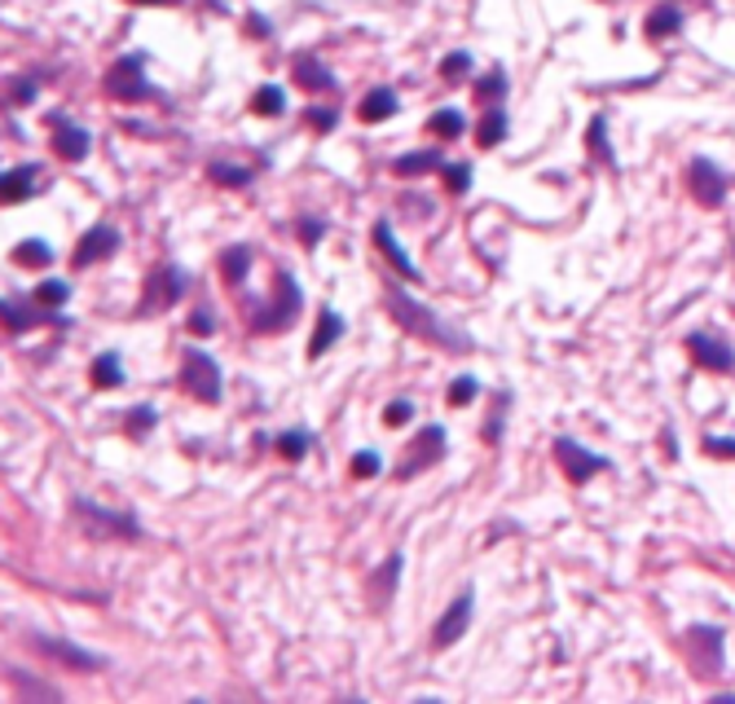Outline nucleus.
<instances>
[{
    "label": "nucleus",
    "instance_id": "obj_1",
    "mask_svg": "<svg viewBox=\"0 0 735 704\" xmlns=\"http://www.w3.org/2000/svg\"><path fill=\"white\" fill-rule=\"evenodd\" d=\"M383 300H387V309H392L396 327H405L409 335H418V340H427V344H445V349H462V344H467L458 331H449V327H445L432 309H423V305H418L414 296H405L396 282H387Z\"/></svg>",
    "mask_w": 735,
    "mask_h": 704
},
{
    "label": "nucleus",
    "instance_id": "obj_2",
    "mask_svg": "<svg viewBox=\"0 0 735 704\" xmlns=\"http://www.w3.org/2000/svg\"><path fill=\"white\" fill-rule=\"evenodd\" d=\"M181 383H185V392H190V396H199V401L216 405V401H221V365L212 361V352H203V349L185 352Z\"/></svg>",
    "mask_w": 735,
    "mask_h": 704
},
{
    "label": "nucleus",
    "instance_id": "obj_3",
    "mask_svg": "<svg viewBox=\"0 0 735 704\" xmlns=\"http://www.w3.org/2000/svg\"><path fill=\"white\" fill-rule=\"evenodd\" d=\"M274 291H278V300L260 309V318L252 322L256 331H287V327L300 318V287L291 282V274H278Z\"/></svg>",
    "mask_w": 735,
    "mask_h": 704
},
{
    "label": "nucleus",
    "instance_id": "obj_4",
    "mask_svg": "<svg viewBox=\"0 0 735 704\" xmlns=\"http://www.w3.org/2000/svg\"><path fill=\"white\" fill-rule=\"evenodd\" d=\"M106 88H110V97H124V102H141V97H159V88L146 79V71H141V57L132 53V57H119L115 66H110V75H106Z\"/></svg>",
    "mask_w": 735,
    "mask_h": 704
},
{
    "label": "nucleus",
    "instance_id": "obj_5",
    "mask_svg": "<svg viewBox=\"0 0 735 704\" xmlns=\"http://www.w3.org/2000/svg\"><path fill=\"white\" fill-rule=\"evenodd\" d=\"M683 652L692 657L696 674H705V679H710V674H718V670H723V630H710V626L688 630Z\"/></svg>",
    "mask_w": 735,
    "mask_h": 704
},
{
    "label": "nucleus",
    "instance_id": "obj_6",
    "mask_svg": "<svg viewBox=\"0 0 735 704\" xmlns=\"http://www.w3.org/2000/svg\"><path fill=\"white\" fill-rule=\"evenodd\" d=\"M185 287H190L185 269H177V265L155 269V274H150V282H146V300H141V309H137V313H150V309H168V305H177V300L185 296Z\"/></svg>",
    "mask_w": 735,
    "mask_h": 704
},
{
    "label": "nucleus",
    "instance_id": "obj_7",
    "mask_svg": "<svg viewBox=\"0 0 735 704\" xmlns=\"http://www.w3.org/2000/svg\"><path fill=\"white\" fill-rule=\"evenodd\" d=\"M688 190H692V199H696L701 207H723V199H727V177H723L710 159H692V168H688Z\"/></svg>",
    "mask_w": 735,
    "mask_h": 704
},
{
    "label": "nucleus",
    "instance_id": "obj_8",
    "mask_svg": "<svg viewBox=\"0 0 735 704\" xmlns=\"http://www.w3.org/2000/svg\"><path fill=\"white\" fill-rule=\"evenodd\" d=\"M440 454H445V427H423V431L414 436V445H409V458L396 467V480H409V476L427 471Z\"/></svg>",
    "mask_w": 735,
    "mask_h": 704
},
{
    "label": "nucleus",
    "instance_id": "obj_9",
    "mask_svg": "<svg viewBox=\"0 0 735 704\" xmlns=\"http://www.w3.org/2000/svg\"><path fill=\"white\" fill-rule=\"evenodd\" d=\"M555 454H560V462H564V471H568V480H573V484H586L590 476L608 471V458H599V454L582 449V445H577V440H568V436H560V440H555Z\"/></svg>",
    "mask_w": 735,
    "mask_h": 704
},
{
    "label": "nucleus",
    "instance_id": "obj_10",
    "mask_svg": "<svg viewBox=\"0 0 735 704\" xmlns=\"http://www.w3.org/2000/svg\"><path fill=\"white\" fill-rule=\"evenodd\" d=\"M471 608H476V595H471V590H462V595L445 608V617L436 621L432 643H436V648H454V643L467 634V626H471Z\"/></svg>",
    "mask_w": 735,
    "mask_h": 704
},
{
    "label": "nucleus",
    "instance_id": "obj_11",
    "mask_svg": "<svg viewBox=\"0 0 735 704\" xmlns=\"http://www.w3.org/2000/svg\"><path fill=\"white\" fill-rule=\"evenodd\" d=\"M49 128H53V150H57L66 163H79V159H88V150H93V137H88V128L71 124L66 115H49Z\"/></svg>",
    "mask_w": 735,
    "mask_h": 704
},
{
    "label": "nucleus",
    "instance_id": "obj_12",
    "mask_svg": "<svg viewBox=\"0 0 735 704\" xmlns=\"http://www.w3.org/2000/svg\"><path fill=\"white\" fill-rule=\"evenodd\" d=\"M115 247H119V230H115V225H93V230L79 238V247H75V265H79V269H84V265H97V260L115 256Z\"/></svg>",
    "mask_w": 735,
    "mask_h": 704
},
{
    "label": "nucleus",
    "instance_id": "obj_13",
    "mask_svg": "<svg viewBox=\"0 0 735 704\" xmlns=\"http://www.w3.org/2000/svg\"><path fill=\"white\" fill-rule=\"evenodd\" d=\"M35 648H40L44 657L62 661V665H66V670H75V674H88V670H97V665H102V657H93V652H84V648L66 643V639H35Z\"/></svg>",
    "mask_w": 735,
    "mask_h": 704
},
{
    "label": "nucleus",
    "instance_id": "obj_14",
    "mask_svg": "<svg viewBox=\"0 0 735 704\" xmlns=\"http://www.w3.org/2000/svg\"><path fill=\"white\" fill-rule=\"evenodd\" d=\"M688 352H692L701 365H710V370H735L732 344H727V340H714V335H705V331L688 335Z\"/></svg>",
    "mask_w": 735,
    "mask_h": 704
},
{
    "label": "nucleus",
    "instance_id": "obj_15",
    "mask_svg": "<svg viewBox=\"0 0 735 704\" xmlns=\"http://www.w3.org/2000/svg\"><path fill=\"white\" fill-rule=\"evenodd\" d=\"M374 243H379V252H383V256H387V260H392V269H396V274H405V278H409V282H414V278H418V269H414V265H409V256H405V247H401V243H396V238H392V225H387V221H379V225H374Z\"/></svg>",
    "mask_w": 735,
    "mask_h": 704
},
{
    "label": "nucleus",
    "instance_id": "obj_16",
    "mask_svg": "<svg viewBox=\"0 0 735 704\" xmlns=\"http://www.w3.org/2000/svg\"><path fill=\"white\" fill-rule=\"evenodd\" d=\"M35 163H26V168H9L4 172V185H0V199L13 207V203H22V199H31V190H35Z\"/></svg>",
    "mask_w": 735,
    "mask_h": 704
},
{
    "label": "nucleus",
    "instance_id": "obj_17",
    "mask_svg": "<svg viewBox=\"0 0 735 704\" xmlns=\"http://www.w3.org/2000/svg\"><path fill=\"white\" fill-rule=\"evenodd\" d=\"M340 335H344V318L327 305V309L318 313V331H313V340H309V356H322V352L331 349Z\"/></svg>",
    "mask_w": 735,
    "mask_h": 704
},
{
    "label": "nucleus",
    "instance_id": "obj_18",
    "mask_svg": "<svg viewBox=\"0 0 735 704\" xmlns=\"http://www.w3.org/2000/svg\"><path fill=\"white\" fill-rule=\"evenodd\" d=\"M358 115H362L366 124L392 119V115H396V93H392V88H370L366 97H362V106H358Z\"/></svg>",
    "mask_w": 735,
    "mask_h": 704
},
{
    "label": "nucleus",
    "instance_id": "obj_19",
    "mask_svg": "<svg viewBox=\"0 0 735 704\" xmlns=\"http://www.w3.org/2000/svg\"><path fill=\"white\" fill-rule=\"evenodd\" d=\"M296 84L309 93H327V88H335V75L313 57H296Z\"/></svg>",
    "mask_w": 735,
    "mask_h": 704
},
{
    "label": "nucleus",
    "instance_id": "obj_20",
    "mask_svg": "<svg viewBox=\"0 0 735 704\" xmlns=\"http://www.w3.org/2000/svg\"><path fill=\"white\" fill-rule=\"evenodd\" d=\"M679 26H683V9H679V4H661V9H652L648 22H643V31H648L652 40H665V35H674Z\"/></svg>",
    "mask_w": 735,
    "mask_h": 704
},
{
    "label": "nucleus",
    "instance_id": "obj_21",
    "mask_svg": "<svg viewBox=\"0 0 735 704\" xmlns=\"http://www.w3.org/2000/svg\"><path fill=\"white\" fill-rule=\"evenodd\" d=\"M13 260H18L22 269H44V265H53V247L40 243V238H22V243L13 247Z\"/></svg>",
    "mask_w": 735,
    "mask_h": 704
},
{
    "label": "nucleus",
    "instance_id": "obj_22",
    "mask_svg": "<svg viewBox=\"0 0 735 704\" xmlns=\"http://www.w3.org/2000/svg\"><path fill=\"white\" fill-rule=\"evenodd\" d=\"M432 168H445V163H440V150H418V154H401V159L392 163V172H396V177H418V172H432Z\"/></svg>",
    "mask_w": 735,
    "mask_h": 704
},
{
    "label": "nucleus",
    "instance_id": "obj_23",
    "mask_svg": "<svg viewBox=\"0 0 735 704\" xmlns=\"http://www.w3.org/2000/svg\"><path fill=\"white\" fill-rule=\"evenodd\" d=\"M247 269H252V247H230V252L221 256V274H225V282L243 287V282H247Z\"/></svg>",
    "mask_w": 735,
    "mask_h": 704
},
{
    "label": "nucleus",
    "instance_id": "obj_24",
    "mask_svg": "<svg viewBox=\"0 0 735 704\" xmlns=\"http://www.w3.org/2000/svg\"><path fill=\"white\" fill-rule=\"evenodd\" d=\"M502 137H507V110H502V106H489L484 119H480V128H476V141H480V146H498Z\"/></svg>",
    "mask_w": 735,
    "mask_h": 704
},
{
    "label": "nucleus",
    "instance_id": "obj_25",
    "mask_svg": "<svg viewBox=\"0 0 735 704\" xmlns=\"http://www.w3.org/2000/svg\"><path fill=\"white\" fill-rule=\"evenodd\" d=\"M427 128L436 132V137H445V141H454V137H462V128H467V119L454 110V106H440L432 119H427Z\"/></svg>",
    "mask_w": 735,
    "mask_h": 704
},
{
    "label": "nucleus",
    "instance_id": "obj_26",
    "mask_svg": "<svg viewBox=\"0 0 735 704\" xmlns=\"http://www.w3.org/2000/svg\"><path fill=\"white\" fill-rule=\"evenodd\" d=\"M252 110H256V115H283V110H287V93H283L278 84H265V88H256Z\"/></svg>",
    "mask_w": 735,
    "mask_h": 704
},
{
    "label": "nucleus",
    "instance_id": "obj_27",
    "mask_svg": "<svg viewBox=\"0 0 735 704\" xmlns=\"http://www.w3.org/2000/svg\"><path fill=\"white\" fill-rule=\"evenodd\" d=\"M93 383H97V387H119V383H124V370H119V356H115V352H102V356L93 361Z\"/></svg>",
    "mask_w": 735,
    "mask_h": 704
},
{
    "label": "nucleus",
    "instance_id": "obj_28",
    "mask_svg": "<svg viewBox=\"0 0 735 704\" xmlns=\"http://www.w3.org/2000/svg\"><path fill=\"white\" fill-rule=\"evenodd\" d=\"M309 445H313V436H309V431H300V427H291V431H283V436H278V454H283L287 462H300V458L309 454Z\"/></svg>",
    "mask_w": 735,
    "mask_h": 704
},
{
    "label": "nucleus",
    "instance_id": "obj_29",
    "mask_svg": "<svg viewBox=\"0 0 735 704\" xmlns=\"http://www.w3.org/2000/svg\"><path fill=\"white\" fill-rule=\"evenodd\" d=\"M401 568H405V559L401 555H392L383 568H379V577H374V599L379 604H387L392 599V590H396V577H401Z\"/></svg>",
    "mask_w": 735,
    "mask_h": 704
},
{
    "label": "nucleus",
    "instance_id": "obj_30",
    "mask_svg": "<svg viewBox=\"0 0 735 704\" xmlns=\"http://www.w3.org/2000/svg\"><path fill=\"white\" fill-rule=\"evenodd\" d=\"M476 97H484L489 106H498V102L507 97V71H502V66H493V71L476 84Z\"/></svg>",
    "mask_w": 735,
    "mask_h": 704
},
{
    "label": "nucleus",
    "instance_id": "obj_31",
    "mask_svg": "<svg viewBox=\"0 0 735 704\" xmlns=\"http://www.w3.org/2000/svg\"><path fill=\"white\" fill-rule=\"evenodd\" d=\"M590 154H595V159H604L608 168H617V154L608 150V124H604V115H595V119H590Z\"/></svg>",
    "mask_w": 735,
    "mask_h": 704
},
{
    "label": "nucleus",
    "instance_id": "obj_32",
    "mask_svg": "<svg viewBox=\"0 0 735 704\" xmlns=\"http://www.w3.org/2000/svg\"><path fill=\"white\" fill-rule=\"evenodd\" d=\"M207 177H212L216 185H234V190L252 185V172H247V168H234V163H207Z\"/></svg>",
    "mask_w": 735,
    "mask_h": 704
},
{
    "label": "nucleus",
    "instance_id": "obj_33",
    "mask_svg": "<svg viewBox=\"0 0 735 704\" xmlns=\"http://www.w3.org/2000/svg\"><path fill=\"white\" fill-rule=\"evenodd\" d=\"M440 172H445L449 194H467V190H471V168H467V163H449V168H440Z\"/></svg>",
    "mask_w": 735,
    "mask_h": 704
},
{
    "label": "nucleus",
    "instance_id": "obj_34",
    "mask_svg": "<svg viewBox=\"0 0 735 704\" xmlns=\"http://www.w3.org/2000/svg\"><path fill=\"white\" fill-rule=\"evenodd\" d=\"M409 418H414V401H405V396L387 401V409H383V423H387V427H405Z\"/></svg>",
    "mask_w": 735,
    "mask_h": 704
},
{
    "label": "nucleus",
    "instance_id": "obj_35",
    "mask_svg": "<svg viewBox=\"0 0 735 704\" xmlns=\"http://www.w3.org/2000/svg\"><path fill=\"white\" fill-rule=\"evenodd\" d=\"M66 296H71V287L57 282V278H53V282H40V291H35L40 305H66Z\"/></svg>",
    "mask_w": 735,
    "mask_h": 704
},
{
    "label": "nucleus",
    "instance_id": "obj_36",
    "mask_svg": "<svg viewBox=\"0 0 735 704\" xmlns=\"http://www.w3.org/2000/svg\"><path fill=\"white\" fill-rule=\"evenodd\" d=\"M476 392H480V383H476L471 374H458V378H454V387H449V401H454V405H467Z\"/></svg>",
    "mask_w": 735,
    "mask_h": 704
},
{
    "label": "nucleus",
    "instance_id": "obj_37",
    "mask_svg": "<svg viewBox=\"0 0 735 704\" xmlns=\"http://www.w3.org/2000/svg\"><path fill=\"white\" fill-rule=\"evenodd\" d=\"M379 467H383V462H379V454H374V449H362V454H353V476H358V480H366V476H379Z\"/></svg>",
    "mask_w": 735,
    "mask_h": 704
},
{
    "label": "nucleus",
    "instance_id": "obj_38",
    "mask_svg": "<svg viewBox=\"0 0 735 704\" xmlns=\"http://www.w3.org/2000/svg\"><path fill=\"white\" fill-rule=\"evenodd\" d=\"M124 423H128V431H132V436H146V431H150V423H155V409H150V405H137Z\"/></svg>",
    "mask_w": 735,
    "mask_h": 704
},
{
    "label": "nucleus",
    "instance_id": "obj_39",
    "mask_svg": "<svg viewBox=\"0 0 735 704\" xmlns=\"http://www.w3.org/2000/svg\"><path fill=\"white\" fill-rule=\"evenodd\" d=\"M467 66H471V53H462V49H458V53H449V57L440 62V71H445L449 79H458V75L467 71Z\"/></svg>",
    "mask_w": 735,
    "mask_h": 704
},
{
    "label": "nucleus",
    "instance_id": "obj_40",
    "mask_svg": "<svg viewBox=\"0 0 735 704\" xmlns=\"http://www.w3.org/2000/svg\"><path fill=\"white\" fill-rule=\"evenodd\" d=\"M300 234H305V243H318V238L327 234V225H322V221H313V216H305V221H300Z\"/></svg>",
    "mask_w": 735,
    "mask_h": 704
},
{
    "label": "nucleus",
    "instance_id": "obj_41",
    "mask_svg": "<svg viewBox=\"0 0 735 704\" xmlns=\"http://www.w3.org/2000/svg\"><path fill=\"white\" fill-rule=\"evenodd\" d=\"M502 405H507V396H498V409L489 414V427H484V436H489V440H498V436H502Z\"/></svg>",
    "mask_w": 735,
    "mask_h": 704
},
{
    "label": "nucleus",
    "instance_id": "obj_42",
    "mask_svg": "<svg viewBox=\"0 0 735 704\" xmlns=\"http://www.w3.org/2000/svg\"><path fill=\"white\" fill-rule=\"evenodd\" d=\"M705 454H732L735 458V440H727V436H705Z\"/></svg>",
    "mask_w": 735,
    "mask_h": 704
},
{
    "label": "nucleus",
    "instance_id": "obj_43",
    "mask_svg": "<svg viewBox=\"0 0 735 704\" xmlns=\"http://www.w3.org/2000/svg\"><path fill=\"white\" fill-rule=\"evenodd\" d=\"M190 331H199V335H212V313H207V309H199V313L190 318Z\"/></svg>",
    "mask_w": 735,
    "mask_h": 704
},
{
    "label": "nucleus",
    "instance_id": "obj_44",
    "mask_svg": "<svg viewBox=\"0 0 735 704\" xmlns=\"http://www.w3.org/2000/svg\"><path fill=\"white\" fill-rule=\"evenodd\" d=\"M309 119H313V128H335V110H309Z\"/></svg>",
    "mask_w": 735,
    "mask_h": 704
},
{
    "label": "nucleus",
    "instance_id": "obj_45",
    "mask_svg": "<svg viewBox=\"0 0 735 704\" xmlns=\"http://www.w3.org/2000/svg\"><path fill=\"white\" fill-rule=\"evenodd\" d=\"M13 97H18V102H31V97H35V84H31V79L13 84Z\"/></svg>",
    "mask_w": 735,
    "mask_h": 704
},
{
    "label": "nucleus",
    "instance_id": "obj_46",
    "mask_svg": "<svg viewBox=\"0 0 735 704\" xmlns=\"http://www.w3.org/2000/svg\"><path fill=\"white\" fill-rule=\"evenodd\" d=\"M132 4H168V0H132Z\"/></svg>",
    "mask_w": 735,
    "mask_h": 704
}]
</instances>
